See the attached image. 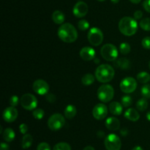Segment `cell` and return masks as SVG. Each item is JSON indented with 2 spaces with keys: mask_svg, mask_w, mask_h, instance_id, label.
Instances as JSON below:
<instances>
[{
  "mask_svg": "<svg viewBox=\"0 0 150 150\" xmlns=\"http://www.w3.org/2000/svg\"><path fill=\"white\" fill-rule=\"evenodd\" d=\"M59 38L65 43H73L77 40L78 32L76 27L70 23H64L60 26L58 32Z\"/></svg>",
  "mask_w": 150,
  "mask_h": 150,
  "instance_id": "cell-1",
  "label": "cell"
},
{
  "mask_svg": "<svg viewBox=\"0 0 150 150\" xmlns=\"http://www.w3.org/2000/svg\"><path fill=\"white\" fill-rule=\"evenodd\" d=\"M119 29L125 36H132L138 30V23L133 18L125 16L120 19L119 22Z\"/></svg>",
  "mask_w": 150,
  "mask_h": 150,
  "instance_id": "cell-2",
  "label": "cell"
},
{
  "mask_svg": "<svg viewBox=\"0 0 150 150\" xmlns=\"http://www.w3.org/2000/svg\"><path fill=\"white\" fill-rule=\"evenodd\" d=\"M115 71L111 66L108 64L100 65L95 70V78L102 83L110 82L114 78Z\"/></svg>",
  "mask_w": 150,
  "mask_h": 150,
  "instance_id": "cell-3",
  "label": "cell"
},
{
  "mask_svg": "<svg viewBox=\"0 0 150 150\" xmlns=\"http://www.w3.org/2000/svg\"><path fill=\"white\" fill-rule=\"evenodd\" d=\"M102 57L107 61H115L118 57V50L117 47L111 44H106L100 49Z\"/></svg>",
  "mask_w": 150,
  "mask_h": 150,
  "instance_id": "cell-4",
  "label": "cell"
},
{
  "mask_svg": "<svg viewBox=\"0 0 150 150\" xmlns=\"http://www.w3.org/2000/svg\"><path fill=\"white\" fill-rule=\"evenodd\" d=\"M114 96V89L111 85L105 84L98 89V97L103 102H109Z\"/></svg>",
  "mask_w": 150,
  "mask_h": 150,
  "instance_id": "cell-5",
  "label": "cell"
},
{
  "mask_svg": "<svg viewBox=\"0 0 150 150\" xmlns=\"http://www.w3.org/2000/svg\"><path fill=\"white\" fill-rule=\"evenodd\" d=\"M87 38L91 45L98 46L103 41V34L99 28L92 27L88 32Z\"/></svg>",
  "mask_w": 150,
  "mask_h": 150,
  "instance_id": "cell-6",
  "label": "cell"
},
{
  "mask_svg": "<svg viewBox=\"0 0 150 150\" xmlns=\"http://www.w3.org/2000/svg\"><path fill=\"white\" fill-rule=\"evenodd\" d=\"M65 124L64 117L60 113L51 115L48 121V126L53 131H57L62 129Z\"/></svg>",
  "mask_w": 150,
  "mask_h": 150,
  "instance_id": "cell-7",
  "label": "cell"
},
{
  "mask_svg": "<svg viewBox=\"0 0 150 150\" xmlns=\"http://www.w3.org/2000/svg\"><path fill=\"white\" fill-rule=\"evenodd\" d=\"M104 144L107 150H120L122 142L120 137L114 133L109 134L105 137Z\"/></svg>",
  "mask_w": 150,
  "mask_h": 150,
  "instance_id": "cell-8",
  "label": "cell"
},
{
  "mask_svg": "<svg viewBox=\"0 0 150 150\" xmlns=\"http://www.w3.org/2000/svg\"><path fill=\"white\" fill-rule=\"evenodd\" d=\"M21 104L22 107L27 110H34L38 105V99L31 94H25L21 98Z\"/></svg>",
  "mask_w": 150,
  "mask_h": 150,
  "instance_id": "cell-9",
  "label": "cell"
},
{
  "mask_svg": "<svg viewBox=\"0 0 150 150\" xmlns=\"http://www.w3.org/2000/svg\"><path fill=\"white\" fill-rule=\"evenodd\" d=\"M120 89L125 94H131L137 88V82L133 77H125L120 82Z\"/></svg>",
  "mask_w": 150,
  "mask_h": 150,
  "instance_id": "cell-10",
  "label": "cell"
},
{
  "mask_svg": "<svg viewBox=\"0 0 150 150\" xmlns=\"http://www.w3.org/2000/svg\"><path fill=\"white\" fill-rule=\"evenodd\" d=\"M33 91L39 95H46L49 91V85L43 79H37L34 82Z\"/></svg>",
  "mask_w": 150,
  "mask_h": 150,
  "instance_id": "cell-11",
  "label": "cell"
},
{
  "mask_svg": "<svg viewBox=\"0 0 150 150\" xmlns=\"http://www.w3.org/2000/svg\"><path fill=\"white\" fill-rule=\"evenodd\" d=\"M108 114V107L103 103L96 104L92 110V116L97 120H103Z\"/></svg>",
  "mask_w": 150,
  "mask_h": 150,
  "instance_id": "cell-12",
  "label": "cell"
},
{
  "mask_svg": "<svg viewBox=\"0 0 150 150\" xmlns=\"http://www.w3.org/2000/svg\"><path fill=\"white\" fill-rule=\"evenodd\" d=\"M88 10H89V7L86 3H85L84 1H79L73 7V13L76 17L82 18L84 17L87 14Z\"/></svg>",
  "mask_w": 150,
  "mask_h": 150,
  "instance_id": "cell-13",
  "label": "cell"
},
{
  "mask_svg": "<svg viewBox=\"0 0 150 150\" xmlns=\"http://www.w3.org/2000/svg\"><path fill=\"white\" fill-rule=\"evenodd\" d=\"M18 115V113L17 109L15 107L10 106V107H7L3 112V119L7 123H11L16 120Z\"/></svg>",
  "mask_w": 150,
  "mask_h": 150,
  "instance_id": "cell-14",
  "label": "cell"
},
{
  "mask_svg": "<svg viewBox=\"0 0 150 150\" xmlns=\"http://www.w3.org/2000/svg\"><path fill=\"white\" fill-rule=\"evenodd\" d=\"M80 57L85 61H90L95 60V50L90 46H85L80 50Z\"/></svg>",
  "mask_w": 150,
  "mask_h": 150,
  "instance_id": "cell-15",
  "label": "cell"
},
{
  "mask_svg": "<svg viewBox=\"0 0 150 150\" xmlns=\"http://www.w3.org/2000/svg\"><path fill=\"white\" fill-rule=\"evenodd\" d=\"M105 125L107 129H109V130L115 131L120 129V122L117 118L109 117L105 120Z\"/></svg>",
  "mask_w": 150,
  "mask_h": 150,
  "instance_id": "cell-16",
  "label": "cell"
},
{
  "mask_svg": "<svg viewBox=\"0 0 150 150\" xmlns=\"http://www.w3.org/2000/svg\"><path fill=\"white\" fill-rule=\"evenodd\" d=\"M109 109L110 113H112L114 116H120L122 113L123 106L121 103L117 102V101H112L111 104H109Z\"/></svg>",
  "mask_w": 150,
  "mask_h": 150,
  "instance_id": "cell-17",
  "label": "cell"
},
{
  "mask_svg": "<svg viewBox=\"0 0 150 150\" xmlns=\"http://www.w3.org/2000/svg\"><path fill=\"white\" fill-rule=\"evenodd\" d=\"M114 66L122 70H127L130 68V62L125 57H120L115 60Z\"/></svg>",
  "mask_w": 150,
  "mask_h": 150,
  "instance_id": "cell-18",
  "label": "cell"
},
{
  "mask_svg": "<svg viewBox=\"0 0 150 150\" xmlns=\"http://www.w3.org/2000/svg\"><path fill=\"white\" fill-rule=\"evenodd\" d=\"M125 117L131 121H137L140 118L139 112L134 108H129L125 112Z\"/></svg>",
  "mask_w": 150,
  "mask_h": 150,
  "instance_id": "cell-19",
  "label": "cell"
},
{
  "mask_svg": "<svg viewBox=\"0 0 150 150\" xmlns=\"http://www.w3.org/2000/svg\"><path fill=\"white\" fill-rule=\"evenodd\" d=\"M52 20L57 24H62L65 20V16L60 10H55L52 14Z\"/></svg>",
  "mask_w": 150,
  "mask_h": 150,
  "instance_id": "cell-20",
  "label": "cell"
},
{
  "mask_svg": "<svg viewBox=\"0 0 150 150\" xmlns=\"http://www.w3.org/2000/svg\"><path fill=\"white\" fill-rule=\"evenodd\" d=\"M64 116L68 119H73L77 113V109L73 104H69L64 109Z\"/></svg>",
  "mask_w": 150,
  "mask_h": 150,
  "instance_id": "cell-21",
  "label": "cell"
},
{
  "mask_svg": "<svg viewBox=\"0 0 150 150\" xmlns=\"http://www.w3.org/2000/svg\"><path fill=\"white\" fill-rule=\"evenodd\" d=\"M3 138L6 142H11L14 140L15 137H16V134H15L14 130L11 128H6L4 130L2 133Z\"/></svg>",
  "mask_w": 150,
  "mask_h": 150,
  "instance_id": "cell-22",
  "label": "cell"
},
{
  "mask_svg": "<svg viewBox=\"0 0 150 150\" xmlns=\"http://www.w3.org/2000/svg\"><path fill=\"white\" fill-rule=\"evenodd\" d=\"M32 142H33V138L30 134H26L23 135L21 141V146L22 148L26 149L29 148L32 146Z\"/></svg>",
  "mask_w": 150,
  "mask_h": 150,
  "instance_id": "cell-23",
  "label": "cell"
},
{
  "mask_svg": "<svg viewBox=\"0 0 150 150\" xmlns=\"http://www.w3.org/2000/svg\"><path fill=\"white\" fill-rule=\"evenodd\" d=\"M95 76L92 74H86L83 75L81 78V82L83 85H91L92 83H94L95 82Z\"/></svg>",
  "mask_w": 150,
  "mask_h": 150,
  "instance_id": "cell-24",
  "label": "cell"
},
{
  "mask_svg": "<svg viewBox=\"0 0 150 150\" xmlns=\"http://www.w3.org/2000/svg\"><path fill=\"white\" fill-rule=\"evenodd\" d=\"M137 79L141 83L146 84L150 81V74L146 71H142L137 74Z\"/></svg>",
  "mask_w": 150,
  "mask_h": 150,
  "instance_id": "cell-25",
  "label": "cell"
},
{
  "mask_svg": "<svg viewBox=\"0 0 150 150\" xmlns=\"http://www.w3.org/2000/svg\"><path fill=\"white\" fill-rule=\"evenodd\" d=\"M148 107V101L146 99L142 98L136 102V108L139 110V111H144L146 110Z\"/></svg>",
  "mask_w": 150,
  "mask_h": 150,
  "instance_id": "cell-26",
  "label": "cell"
},
{
  "mask_svg": "<svg viewBox=\"0 0 150 150\" xmlns=\"http://www.w3.org/2000/svg\"><path fill=\"white\" fill-rule=\"evenodd\" d=\"M53 150H71V146L67 143L60 142L54 146Z\"/></svg>",
  "mask_w": 150,
  "mask_h": 150,
  "instance_id": "cell-27",
  "label": "cell"
},
{
  "mask_svg": "<svg viewBox=\"0 0 150 150\" xmlns=\"http://www.w3.org/2000/svg\"><path fill=\"white\" fill-rule=\"evenodd\" d=\"M121 104L124 107H128L133 104V99L130 96L126 95L122 97Z\"/></svg>",
  "mask_w": 150,
  "mask_h": 150,
  "instance_id": "cell-28",
  "label": "cell"
},
{
  "mask_svg": "<svg viewBox=\"0 0 150 150\" xmlns=\"http://www.w3.org/2000/svg\"><path fill=\"white\" fill-rule=\"evenodd\" d=\"M139 26L142 29L145 31H150V19L145 18L142 19L139 23Z\"/></svg>",
  "mask_w": 150,
  "mask_h": 150,
  "instance_id": "cell-29",
  "label": "cell"
},
{
  "mask_svg": "<svg viewBox=\"0 0 150 150\" xmlns=\"http://www.w3.org/2000/svg\"><path fill=\"white\" fill-rule=\"evenodd\" d=\"M141 92H142V96L145 99H150V85L149 84H146V85H143L141 89Z\"/></svg>",
  "mask_w": 150,
  "mask_h": 150,
  "instance_id": "cell-30",
  "label": "cell"
},
{
  "mask_svg": "<svg viewBox=\"0 0 150 150\" xmlns=\"http://www.w3.org/2000/svg\"><path fill=\"white\" fill-rule=\"evenodd\" d=\"M120 51L122 54H127L130 51V46L127 43H122L120 46Z\"/></svg>",
  "mask_w": 150,
  "mask_h": 150,
  "instance_id": "cell-31",
  "label": "cell"
},
{
  "mask_svg": "<svg viewBox=\"0 0 150 150\" xmlns=\"http://www.w3.org/2000/svg\"><path fill=\"white\" fill-rule=\"evenodd\" d=\"M32 115H33L34 118L36 119H42L44 117V115H45V112L42 109H35L32 112Z\"/></svg>",
  "mask_w": 150,
  "mask_h": 150,
  "instance_id": "cell-32",
  "label": "cell"
},
{
  "mask_svg": "<svg viewBox=\"0 0 150 150\" xmlns=\"http://www.w3.org/2000/svg\"><path fill=\"white\" fill-rule=\"evenodd\" d=\"M78 27L81 30H86V29H88L89 28V24L86 20L82 19V20L79 21V23H78Z\"/></svg>",
  "mask_w": 150,
  "mask_h": 150,
  "instance_id": "cell-33",
  "label": "cell"
},
{
  "mask_svg": "<svg viewBox=\"0 0 150 150\" xmlns=\"http://www.w3.org/2000/svg\"><path fill=\"white\" fill-rule=\"evenodd\" d=\"M142 46L146 49H150V37H145L142 41Z\"/></svg>",
  "mask_w": 150,
  "mask_h": 150,
  "instance_id": "cell-34",
  "label": "cell"
},
{
  "mask_svg": "<svg viewBox=\"0 0 150 150\" xmlns=\"http://www.w3.org/2000/svg\"><path fill=\"white\" fill-rule=\"evenodd\" d=\"M37 150H51V146L45 142H42L38 144L37 147Z\"/></svg>",
  "mask_w": 150,
  "mask_h": 150,
  "instance_id": "cell-35",
  "label": "cell"
},
{
  "mask_svg": "<svg viewBox=\"0 0 150 150\" xmlns=\"http://www.w3.org/2000/svg\"><path fill=\"white\" fill-rule=\"evenodd\" d=\"M19 102V98L17 96L14 95L12 96L10 99V104L12 106V107H16V106L18 104Z\"/></svg>",
  "mask_w": 150,
  "mask_h": 150,
  "instance_id": "cell-36",
  "label": "cell"
},
{
  "mask_svg": "<svg viewBox=\"0 0 150 150\" xmlns=\"http://www.w3.org/2000/svg\"><path fill=\"white\" fill-rule=\"evenodd\" d=\"M28 129H29V127L26 124L23 123L19 126V130H20L21 133L23 134V135H26V132H28Z\"/></svg>",
  "mask_w": 150,
  "mask_h": 150,
  "instance_id": "cell-37",
  "label": "cell"
},
{
  "mask_svg": "<svg viewBox=\"0 0 150 150\" xmlns=\"http://www.w3.org/2000/svg\"><path fill=\"white\" fill-rule=\"evenodd\" d=\"M45 98H46V100L49 103L55 102L56 99H57V97H56V96L54 94H47Z\"/></svg>",
  "mask_w": 150,
  "mask_h": 150,
  "instance_id": "cell-38",
  "label": "cell"
},
{
  "mask_svg": "<svg viewBox=\"0 0 150 150\" xmlns=\"http://www.w3.org/2000/svg\"><path fill=\"white\" fill-rule=\"evenodd\" d=\"M143 7L146 12L150 13V0H145L143 3Z\"/></svg>",
  "mask_w": 150,
  "mask_h": 150,
  "instance_id": "cell-39",
  "label": "cell"
},
{
  "mask_svg": "<svg viewBox=\"0 0 150 150\" xmlns=\"http://www.w3.org/2000/svg\"><path fill=\"white\" fill-rule=\"evenodd\" d=\"M133 16H134V19H136V20H139V19H142V16H143V13H142V11H141V10H136L134 13V14H133Z\"/></svg>",
  "mask_w": 150,
  "mask_h": 150,
  "instance_id": "cell-40",
  "label": "cell"
},
{
  "mask_svg": "<svg viewBox=\"0 0 150 150\" xmlns=\"http://www.w3.org/2000/svg\"><path fill=\"white\" fill-rule=\"evenodd\" d=\"M9 145L6 143H1V146H0V150H9Z\"/></svg>",
  "mask_w": 150,
  "mask_h": 150,
  "instance_id": "cell-41",
  "label": "cell"
},
{
  "mask_svg": "<svg viewBox=\"0 0 150 150\" xmlns=\"http://www.w3.org/2000/svg\"><path fill=\"white\" fill-rule=\"evenodd\" d=\"M128 132L129 131L127 128H122V129L120 130V133H121V135H122V136H127Z\"/></svg>",
  "mask_w": 150,
  "mask_h": 150,
  "instance_id": "cell-42",
  "label": "cell"
},
{
  "mask_svg": "<svg viewBox=\"0 0 150 150\" xmlns=\"http://www.w3.org/2000/svg\"><path fill=\"white\" fill-rule=\"evenodd\" d=\"M98 138H103V137L105 136V133H104L103 131L100 130L98 132Z\"/></svg>",
  "mask_w": 150,
  "mask_h": 150,
  "instance_id": "cell-43",
  "label": "cell"
},
{
  "mask_svg": "<svg viewBox=\"0 0 150 150\" xmlns=\"http://www.w3.org/2000/svg\"><path fill=\"white\" fill-rule=\"evenodd\" d=\"M83 150H95L94 147H92V146H86V147H84Z\"/></svg>",
  "mask_w": 150,
  "mask_h": 150,
  "instance_id": "cell-44",
  "label": "cell"
},
{
  "mask_svg": "<svg viewBox=\"0 0 150 150\" xmlns=\"http://www.w3.org/2000/svg\"><path fill=\"white\" fill-rule=\"evenodd\" d=\"M132 150H144V149H142V147L140 146H136L133 147Z\"/></svg>",
  "mask_w": 150,
  "mask_h": 150,
  "instance_id": "cell-45",
  "label": "cell"
},
{
  "mask_svg": "<svg viewBox=\"0 0 150 150\" xmlns=\"http://www.w3.org/2000/svg\"><path fill=\"white\" fill-rule=\"evenodd\" d=\"M130 1H131L132 3H133V4H139V3L141 2L142 0H130Z\"/></svg>",
  "mask_w": 150,
  "mask_h": 150,
  "instance_id": "cell-46",
  "label": "cell"
},
{
  "mask_svg": "<svg viewBox=\"0 0 150 150\" xmlns=\"http://www.w3.org/2000/svg\"><path fill=\"white\" fill-rule=\"evenodd\" d=\"M146 119H147L148 121H150V111L147 112V113H146Z\"/></svg>",
  "mask_w": 150,
  "mask_h": 150,
  "instance_id": "cell-47",
  "label": "cell"
},
{
  "mask_svg": "<svg viewBox=\"0 0 150 150\" xmlns=\"http://www.w3.org/2000/svg\"><path fill=\"white\" fill-rule=\"evenodd\" d=\"M111 1L114 3V4H117V3H118L120 1V0H111Z\"/></svg>",
  "mask_w": 150,
  "mask_h": 150,
  "instance_id": "cell-48",
  "label": "cell"
},
{
  "mask_svg": "<svg viewBox=\"0 0 150 150\" xmlns=\"http://www.w3.org/2000/svg\"><path fill=\"white\" fill-rule=\"evenodd\" d=\"M97 1H100V2H102V1H105V0H97Z\"/></svg>",
  "mask_w": 150,
  "mask_h": 150,
  "instance_id": "cell-49",
  "label": "cell"
},
{
  "mask_svg": "<svg viewBox=\"0 0 150 150\" xmlns=\"http://www.w3.org/2000/svg\"><path fill=\"white\" fill-rule=\"evenodd\" d=\"M149 69H150V60H149Z\"/></svg>",
  "mask_w": 150,
  "mask_h": 150,
  "instance_id": "cell-50",
  "label": "cell"
}]
</instances>
